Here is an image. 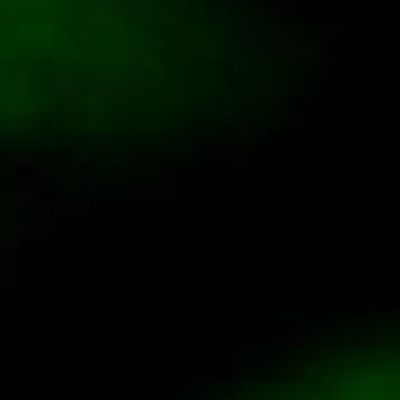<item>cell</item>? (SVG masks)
Listing matches in <instances>:
<instances>
[{
    "mask_svg": "<svg viewBox=\"0 0 400 400\" xmlns=\"http://www.w3.org/2000/svg\"><path fill=\"white\" fill-rule=\"evenodd\" d=\"M238 0H0V144L131 149L252 90Z\"/></svg>",
    "mask_w": 400,
    "mask_h": 400,
    "instance_id": "1",
    "label": "cell"
},
{
    "mask_svg": "<svg viewBox=\"0 0 400 400\" xmlns=\"http://www.w3.org/2000/svg\"><path fill=\"white\" fill-rule=\"evenodd\" d=\"M243 400H400V337L333 351Z\"/></svg>",
    "mask_w": 400,
    "mask_h": 400,
    "instance_id": "2",
    "label": "cell"
}]
</instances>
